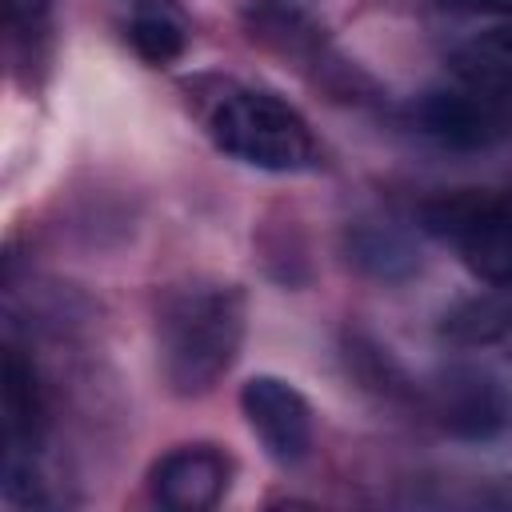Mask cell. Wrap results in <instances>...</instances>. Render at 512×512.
Returning <instances> with one entry per match:
<instances>
[{
  "instance_id": "cell-1",
  "label": "cell",
  "mask_w": 512,
  "mask_h": 512,
  "mask_svg": "<svg viewBox=\"0 0 512 512\" xmlns=\"http://www.w3.org/2000/svg\"><path fill=\"white\" fill-rule=\"evenodd\" d=\"M244 340V292L232 280L192 276L156 304V364L176 396H204L232 368Z\"/></svg>"
},
{
  "instance_id": "cell-2",
  "label": "cell",
  "mask_w": 512,
  "mask_h": 512,
  "mask_svg": "<svg viewBox=\"0 0 512 512\" xmlns=\"http://www.w3.org/2000/svg\"><path fill=\"white\" fill-rule=\"evenodd\" d=\"M204 132L212 144L264 172H308L320 164V144L308 120L280 96L224 80L204 104Z\"/></svg>"
},
{
  "instance_id": "cell-3",
  "label": "cell",
  "mask_w": 512,
  "mask_h": 512,
  "mask_svg": "<svg viewBox=\"0 0 512 512\" xmlns=\"http://www.w3.org/2000/svg\"><path fill=\"white\" fill-rule=\"evenodd\" d=\"M424 228L448 240L460 260L488 284H512V188L452 192L420 208Z\"/></svg>"
},
{
  "instance_id": "cell-4",
  "label": "cell",
  "mask_w": 512,
  "mask_h": 512,
  "mask_svg": "<svg viewBox=\"0 0 512 512\" xmlns=\"http://www.w3.org/2000/svg\"><path fill=\"white\" fill-rule=\"evenodd\" d=\"M412 120L420 124L424 136L448 144V148H488L508 132L512 104L464 84V88H436L424 92L412 108Z\"/></svg>"
},
{
  "instance_id": "cell-5",
  "label": "cell",
  "mask_w": 512,
  "mask_h": 512,
  "mask_svg": "<svg viewBox=\"0 0 512 512\" xmlns=\"http://www.w3.org/2000/svg\"><path fill=\"white\" fill-rule=\"evenodd\" d=\"M240 412L264 452L280 464H296L312 448V408L280 376H252L240 388Z\"/></svg>"
},
{
  "instance_id": "cell-6",
  "label": "cell",
  "mask_w": 512,
  "mask_h": 512,
  "mask_svg": "<svg viewBox=\"0 0 512 512\" xmlns=\"http://www.w3.org/2000/svg\"><path fill=\"white\" fill-rule=\"evenodd\" d=\"M228 472L232 464L216 444H180L152 464L148 488L168 512H204L224 496Z\"/></svg>"
},
{
  "instance_id": "cell-7",
  "label": "cell",
  "mask_w": 512,
  "mask_h": 512,
  "mask_svg": "<svg viewBox=\"0 0 512 512\" xmlns=\"http://www.w3.org/2000/svg\"><path fill=\"white\" fill-rule=\"evenodd\" d=\"M436 416L448 432L484 440L508 420V392L476 368H448L436 384Z\"/></svg>"
},
{
  "instance_id": "cell-8",
  "label": "cell",
  "mask_w": 512,
  "mask_h": 512,
  "mask_svg": "<svg viewBox=\"0 0 512 512\" xmlns=\"http://www.w3.org/2000/svg\"><path fill=\"white\" fill-rule=\"evenodd\" d=\"M344 252L348 260L372 276V280H384V284H396V280H408L416 268H420V252L412 244L408 232L392 228V224H380V220H360L344 232Z\"/></svg>"
},
{
  "instance_id": "cell-9",
  "label": "cell",
  "mask_w": 512,
  "mask_h": 512,
  "mask_svg": "<svg viewBox=\"0 0 512 512\" xmlns=\"http://www.w3.org/2000/svg\"><path fill=\"white\" fill-rule=\"evenodd\" d=\"M44 424V396L36 368L8 348L4 352V444L8 452H32Z\"/></svg>"
},
{
  "instance_id": "cell-10",
  "label": "cell",
  "mask_w": 512,
  "mask_h": 512,
  "mask_svg": "<svg viewBox=\"0 0 512 512\" xmlns=\"http://www.w3.org/2000/svg\"><path fill=\"white\" fill-rule=\"evenodd\" d=\"M456 68L464 84H476L512 104V28H496L464 44L456 52Z\"/></svg>"
},
{
  "instance_id": "cell-11",
  "label": "cell",
  "mask_w": 512,
  "mask_h": 512,
  "mask_svg": "<svg viewBox=\"0 0 512 512\" xmlns=\"http://www.w3.org/2000/svg\"><path fill=\"white\" fill-rule=\"evenodd\" d=\"M128 40L148 64H168L184 52V20L164 4V0H136L132 20H128Z\"/></svg>"
},
{
  "instance_id": "cell-12",
  "label": "cell",
  "mask_w": 512,
  "mask_h": 512,
  "mask_svg": "<svg viewBox=\"0 0 512 512\" xmlns=\"http://www.w3.org/2000/svg\"><path fill=\"white\" fill-rule=\"evenodd\" d=\"M52 4H56V0H8L12 16H20V20H36V16H44Z\"/></svg>"
},
{
  "instance_id": "cell-13",
  "label": "cell",
  "mask_w": 512,
  "mask_h": 512,
  "mask_svg": "<svg viewBox=\"0 0 512 512\" xmlns=\"http://www.w3.org/2000/svg\"><path fill=\"white\" fill-rule=\"evenodd\" d=\"M312 4H316V0H276V8H280L284 16H304Z\"/></svg>"
}]
</instances>
